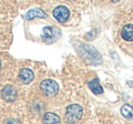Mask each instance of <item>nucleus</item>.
I'll return each instance as SVG.
<instances>
[{
    "label": "nucleus",
    "mask_w": 133,
    "mask_h": 124,
    "mask_svg": "<svg viewBox=\"0 0 133 124\" xmlns=\"http://www.w3.org/2000/svg\"><path fill=\"white\" fill-rule=\"evenodd\" d=\"M80 48H81L79 52L80 55L89 63H91L93 65H98L101 63V57L94 48H92L91 46H88V45H81Z\"/></svg>",
    "instance_id": "obj_1"
},
{
    "label": "nucleus",
    "mask_w": 133,
    "mask_h": 124,
    "mask_svg": "<svg viewBox=\"0 0 133 124\" xmlns=\"http://www.w3.org/2000/svg\"><path fill=\"white\" fill-rule=\"evenodd\" d=\"M82 107L78 104H73L66 108V117L68 119V120L72 123L74 122H78L81 120L82 118Z\"/></svg>",
    "instance_id": "obj_2"
},
{
    "label": "nucleus",
    "mask_w": 133,
    "mask_h": 124,
    "mask_svg": "<svg viewBox=\"0 0 133 124\" xmlns=\"http://www.w3.org/2000/svg\"><path fill=\"white\" fill-rule=\"evenodd\" d=\"M40 89L45 95L53 97L58 92V85L55 80H45L40 83Z\"/></svg>",
    "instance_id": "obj_3"
},
{
    "label": "nucleus",
    "mask_w": 133,
    "mask_h": 124,
    "mask_svg": "<svg viewBox=\"0 0 133 124\" xmlns=\"http://www.w3.org/2000/svg\"><path fill=\"white\" fill-rule=\"evenodd\" d=\"M53 17L59 23H65L69 17V11L66 6H57L53 10Z\"/></svg>",
    "instance_id": "obj_4"
},
{
    "label": "nucleus",
    "mask_w": 133,
    "mask_h": 124,
    "mask_svg": "<svg viewBox=\"0 0 133 124\" xmlns=\"http://www.w3.org/2000/svg\"><path fill=\"white\" fill-rule=\"evenodd\" d=\"M1 97L6 101H14L17 98V90L12 85H6L1 90Z\"/></svg>",
    "instance_id": "obj_5"
},
{
    "label": "nucleus",
    "mask_w": 133,
    "mask_h": 124,
    "mask_svg": "<svg viewBox=\"0 0 133 124\" xmlns=\"http://www.w3.org/2000/svg\"><path fill=\"white\" fill-rule=\"evenodd\" d=\"M19 80L24 84H29L34 80V73L29 69H23L19 72Z\"/></svg>",
    "instance_id": "obj_6"
},
{
    "label": "nucleus",
    "mask_w": 133,
    "mask_h": 124,
    "mask_svg": "<svg viewBox=\"0 0 133 124\" xmlns=\"http://www.w3.org/2000/svg\"><path fill=\"white\" fill-rule=\"evenodd\" d=\"M46 17V14L43 11L42 9H39V8H34L31 9L26 14L25 16V18L26 20H32V19L36 18V17H41V18H44Z\"/></svg>",
    "instance_id": "obj_7"
},
{
    "label": "nucleus",
    "mask_w": 133,
    "mask_h": 124,
    "mask_svg": "<svg viewBox=\"0 0 133 124\" xmlns=\"http://www.w3.org/2000/svg\"><path fill=\"white\" fill-rule=\"evenodd\" d=\"M121 37L127 41H133V25L128 24L121 30Z\"/></svg>",
    "instance_id": "obj_8"
},
{
    "label": "nucleus",
    "mask_w": 133,
    "mask_h": 124,
    "mask_svg": "<svg viewBox=\"0 0 133 124\" xmlns=\"http://www.w3.org/2000/svg\"><path fill=\"white\" fill-rule=\"evenodd\" d=\"M43 124H60V118L55 113L48 112L43 118Z\"/></svg>",
    "instance_id": "obj_9"
},
{
    "label": "nucleus",
    "mask_w": 133,
    "mask_h": 124,
    "mask_svg": "<svg viewBox=\"0 0 133 124\" xmlns=\"http://www.w3.org/2000/svg\"><path fill=\"white\" fill-rule=\"evenodd\" d=\"M89 88L95 94H101V93H103V88L100 86L99 81H98V79H94L91 81H89Z\"/></svg>",
    "instance_id": "obj_10"
},
{
    "label": "nucleus",
    "mask_w": 133,
    "mask_h": 124,
    "mask_svg": "<svg viewBox=\"0 0 133 124\" xmlns=\"http://www.w3.org/2000/svg\"><path fill=\"white\" fill-rule=\"evenodd\" d=\"M121 114L123 115V117H125L128 120H133V107L130 106L129 104H125L121 107Z\"/></svg>",
    "instance_id": "obj_11"
},
{
    "label": "nucleus",
    "mask_w": 133,
    "mask_h": 124,
    "mask_svg": "<svg viewBox=\"0 0 133 124\" xmlns=\"http://www.w3.org/2000/svg\"><path fill=\"white\" fill-rule=\"evenodd\" d=\"M41 37L45 41H50L54 37V29L51 27H46L44 29L42 30V34Z\"/></svg>",
    "instance_id": "obj_12"
},
{
    "label": "nucleus",
    "mask_w": 133,
    "mask_h": 124,
    "mask_svg": "<svg viewBox=\"0 0 133 124\" xmlns=\"http://www.w3.org/2000/svg\"><path fill=\"white\" fill-rule=\"evenodd\" d=\"M4 124H21L20 121L17 120H15V119H10V120H6Z\"/></svg>",
    "instance_id": "obj_13"
},
{
    "label": "nucleus",
    "mask_w": 133,
    "mask_h": 124,
    "mask_svg": "<svg viewBox=\"0 0 133 124\" xmlns=\"http://www.w3.org/2000/svg\"><path fill=\"white\" fill-rule=\"evenodd\" d=\"M111 1H113V2H118V1H119V0H111Z\"/></svg>",
    "instance_id": "obj_14"
},
{
    "label": "nucleus",
    "mask_w": 133,
    "mask_h": 124,
    "mask_svg": "<svg viewBox=\"0 0 133 124\" xmlns=\"http://www.w3.org/2000/svg\"><path fill=\"white\" fill-rule=\"evenodd\" d=\"M0 69H1V60H0Z\"/></svg>",
    "instance_id": "obj_15"
}]
</instances>
